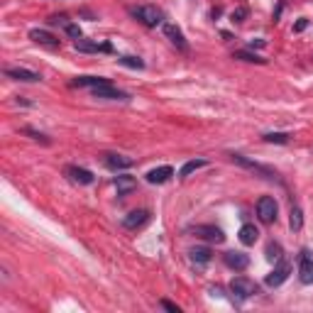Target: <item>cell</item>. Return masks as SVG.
<instances>
[{"label": "cell", "instance_id": "cell-1", "mask_svg": "<svg viewBox=\"0 0 313 313\" xmlns=\"http://www.w3.org/2000/svg\"><path fill=\"white\" fill-rule=\"evenodd\" d=\"M130 13H132V17H137L145 27L164 25V13L157 5H137V8H130Z\"/></svg>", "mask_w": 313, "mask_h": 313}, {"label": "cell", "instance_id": "cell-2", "mask_svg": "<svg viewBox=\"0 0 313 313\" xmlns=\"http://www.w3.org/2000/svg\"><path fill=\"white\" fill-rule=\"evenodd\" d=\"M230 159L235 164H240V166H245V169H250V171H255V174H259V177L269 179V181H279V177H276V171H272L269 166H264V164L259 162H252V159H247V157H242V154H230Z\"/></svg>", "mask_w": 313, "mask_h": 313}, {"label": "cell", "instance_id": "cell-3", "mask_svg": "<svg viewBox=\"0 0 313 313\" xmlns=\"http://www.w3.org/2000/svg\"><path fill=\"white\" fill-rule=\"evenodd\" d=\"M230 291L237 299H250V296H255L259 291V286L252 279H247V276H235L230 282Z\"/></svg>", "mask_w": 313, "mask_h": 313}, {"label": "cell", "instance_id": "cell-4", "mask_svg": "<svg viewBox=\"0 0 313 313\" xmlns=\"http://www.w3.org/2000/svg\"><path fill=\"white\" fill-rule=\"evenodd\" d=\"M276 213H279V205L272 196H262L257 201V216L262 223H274L276 220Z\"/></svg>", "mask_w": 313, "mask_h": 313}, {"label": "cell", "instance_id": "cell-5", "mask_svg": "<svg viewBox=\"0 0 313 313\" xmlns=\"http://www.w3.org/2000/svg\"><path fill=\"white\" fill-rule=\"evenodd\" d=\"M191 232L196 237L205 240V242H216V245L225 242V232L220 230V228H216V225H196V228H191Z\"/></svg>", "mask_w": 313, "mask_h": 313}, {"label": "cell", "instance_id": "cell-6", "mask_svg": "<svg viewBox=\"0 0 313 313\" xmlns=\"http://www.w3.org/2000/svg\"><path fill=\"white\" fill-rule=\"evenodd\" d=\"M162 29H164V34H166V40L171 42L179 52H189V42H186V37H184V32H181L179 25H174V22H164Z\"/></svg>", "mask_w": 313, "mask_h": 313}, {"label": "cell", "instance_id": "cell-7", "mask_svg": "<svg viewBox=\"0 0 313 313\" xmlns=\"http://www.w3.org/2000/svg\"><path fill=\"white\" fill-rule=\"evenodd\" d=\"M93 98H100V100H130V95L115 88L113 83H106V86H98V88H91Z\"/></svg>", "mask_w": 313, "mask_h": 313}, {"label": "cell", "instance_id": "cell-8", "mask_svg": "<svg viewBox=\"0 0 313 313\" xmlns=\"http://www.w3.org/2000/svg\"><path fill=\"white\" fill-rule=\"evenodd\" d=\"M289 274H291V264H289L286 259H279V264L267 274L264 282H267V286H282L286 279H289Z\"/></svg>", "mask_w": 313, "mask_h": 313}, {"label": "cell", "instance_id": "cell-9", "mask_svg": "<svg viewBox=\"0 0 313 313\" xmlns=\"http://www.w3.org/2000/svg\"><path fill=\"white\" fill-rule=\"evenodd\" d=\"M74 49L76 52H83V54H98V52H103V54H110L113 52V47H110L108 42H103V44H98V42H91V40H76L74 42Z\"/></svg>", "mask_w": 313, "mask_h": 313}, {"label": "cell", "instance_id": "cell-10", "mask_svg": "<svg viewBox=\"0 0 313 313\" xmlns=\"http://www.w3.org/2000/svg\"><path fill=\"white\" fill-rule=\"evenodd\" d=\"M299 279L301 284H313V257L308 250L301 252V259H299Z\"/></svg>", "mask_w": 313, "mask_h": 313}, {"label": "cell", "instance_id": "cell-11", "mask_svg": "<svg viewBox=\"0 0 313 313\" xmlns=\"http://www.w3.org/2000/svg\"><path fill=\"white\" fill-rule=\"evenodd\" d=\"M223 262H225L230 269H235V272H245L247 267H250V257H247L245 252H235V250L225 252V255H223Z\"/></svg>", "mask_w": 313, "mask_h": 313}, {"label": "cell", "instance_id": "cell-12", "mask_svg": "<svg viewBox=\"0 0 313 313\" xmlns=\"http://www.w3.org/2000/svg\"><path fill=\"white\" fill-rule=\"evenodd\" d=\"M147 220H150V211L140 208V211H132V213H127V216H125V218H123V228H127V230H137V228H142Z\"/></svg>", "mask_w": 313, "mask_h": 313}, {"label": "cell", "instance_id": "cell-13", "mask_svg": "<svg viewBox=\"0 0 313 313\" xmlns=\"http://www.w3.org/2000/svg\"><path fill=\"white\" fill-rule=\"evenodd\" d=\"M5 76L8 79H15V81H25V83H37L42 79L37 71H32V68H5Z\"/></svg>", "mask_w": 313, "mask_h": 313}, {"label": "cell", "instance_id": "cell-14", "mask_svg": "<svg viewBox=\"0 0 313 313\" xmlns=\"http://www.w3.org/2000/svg\"><path fill=\"white\" fill-rule=\"evenodd\" d=\"M29 40L42 44V47H49V49H56V47H59V40H56L54 34H49L47 29H40V27L29 29Z\"/></svg>", "mask_w": 313, "mask_h": 313}, {"label": "cell", "instance_id": "cell-15", "mask_svg": "<svg viewBox=\"0 0 313 313\" xmlns=\"http://www.w3.org/2000/svg\"><path fill=\"white\" fill-rule=\"evenodd\" d=\"M66 177L71 181H76V184H83V186H88V184H93L95 177L88 171V169H81V166H66Z\"/></svg>", "mask_w": 313, "mask_h": 313}, {"label": "cell", "instance_id": "cell-16", "mask_svg": "<svg viewBox=\"0 0 313 313\" xmlns=\"http://www.w3.org/2000/svg\"><path fill=\"white\" fill-rule=\"evenodd\" d=\"M189 259L196 269H203L205 264L211 262V250H208V247H193L189 252Z\"/></svg>", "mask_w": 313, "mask_h": 313}, {"label": "cell", "instance_id": "cell-17", "mask_svg": "<svg viewBox=\"0 0 313 313\" xmlns=\"http://www.w3.org/2000/svg\"><path fill=\"white\" fill-rule=\"evenodd\" d=\"M132 164H135V159H130V157H123V154H106V166L113 169V171L130 169Z\"/></svg>", "mask_w": 313, "mask_h": 313}, {"label": "cell", "instance_id": "cell-18", "mask_svg": "<svg viewBox=\"0 0 313 313\" xmlns=\"http://www.w3.org/2000/svg\"><path fill=\"white\" fill-rule=\"evenodd\" d=\"M115 189H118V196H127L137 189V179L127 177V174H118L115 177Z\"/></svg>", "mask_w": 313, "mask_h": 313}, {"label": "cell", "instance_id": "cell-19", "mask_svg": "<svg viewBox=\"0 0 313 313\" xmlns=\"http://www.w3.org/2000/svg\"><path fill=\"white\" fill-rule=\"evenodd\" d=\"M174 177V169L171 166H157V169H152V171H147V181L150 184H164V181H169V179Z\"/></svg>", "mask_w": 313, "mask_h": 313}, {"label": "cell", "instance_id": "cell-20", "mask_svg": "<svg viewBox=\"0 0 313 313\" xmlns=\"http://www.w3.org/2000/svg\"><path fill=\"white\" fill-rule=\"evenodd\" d=\"M106 83H110L108 79H100V76H76L74 81H71V86H79V88H98V86H106Z\"/></svg>", "mask_w": 313, "mask_h": 313}, {"label": "cell", "instance_id": "cell-21", "mask_svg": "<svg viewBox=\"0 0 313 313\" xmlns=\"http://www.w3.org/2000/svg\"><path fill=\"white\" fill-rule=\"evenodd\" d=\"M237 237H240V242H242L245 247H250V245H255V242H257L259 230L255 228V225H250V223H247V225H242V228H240Z\"/></svg>", "mask_w": 313, "mask_h": 313}, {"label": "cell", "instance_id": "cell-22", "mask_svg": "<svg viewBox=\"0 0 313 313\" xmlns=\"http://www.w3.org/2000/svg\"><path fill=\"white\" fill-rule=\"evenodd\" d=\"M203 166H208V162H205V159H191V162H186L184 166H181L179 177L186 179V177H191V174H193L196 169H203Z\"/></svg>", "mask_w": 313, "mask_h": 313}, {"label": "cell", "instance_id": "cell-23", "mask_svg": "<svg viewBox=\"0 0 313 313\" xmlns=\"http://www.w3.org/2000/svg\"><path fill=\"white\" fill-rule=\"evenodd\" d=\"M289 225H291V230L299 232L303 228V213H301L299 205H291V216H289Z\"/></svg>", "mask_w": 313, "mask_h": 313}, {"label": "cell", "instance_id": "cell-24", "mask_svg": "<svg viewBox=\"0 0 313 313\" xmlns=\"http://www.w3.org/2000/svg\"><path fill=\"white\" fill-rule=\"evenodd\" d=\"M232 59H240V61H250V64H267V59H262V56L252 54V52H245V49H240V52H235Z\"/></svg>", "mask_w": 313, "mask_h": 313}, {"label": "cell", "instance_id": "cell-25", "mask_svg": "<svg viewBox=\"0 0 313 313\" xmlns=\"http://www.w3.org/2000/svg\"><path fill=\"white\" fill-rule=\"evenodd\" d=\"M264 142H272V145H286V142H289V135H286V132H267V135H264Z\"/></svg>", "mask_w": 313, "mask_h": 313}, {"label": "cell", "instance_id": "cell-26", "mask_svg": "<svg viewBox=\"0 0 313 313\" xmlns=\"http://www.w3.org/2000/svg\"><path fill=\"white\" fill-rule=\"evenodd\" d=\"M118 61H120L123 66H130V68H145V61L137 59V56H120Z\"/></svg>", "mask_w": 313, "mask_h": 313}, {"label": "cell", "instance_id": "cell-27", "mask_svg": "<svg viewBox=\"0 0 313 313\" xmlns=\"http://www.w3.org/2000/svg\"><path fill=\"white\" fill-rule=\"evenodd\" d=\"M64 32H66V34H68V37H71L74 42L81 40V37H83V34H81V27H79L76 22H66V25H64Z\"/></svg>", "mask_w": 313, "mask_h": 313}, {"label": "cell", "instance_id": "cell-28", "mask_svg": "<svg viewBox=\"0 0 313 313\" xmlns=\"http://www.w3.org/2000/svg\"><path fill=\"white\" fill-rule=\"evenodd\" d=\"M267 259H276V262L282 259V247L276 245V242H269V245H267Z\"/></svg>", "mask_w": 313, "mask_h": 313}, {"label": "cell", "instance_id": "cell-29", "mask_svg": "<svg viewBox=\"0 0 313 313\" xmlns=\"http://www.w3.org/2000/svg\"><path fill=\"white\" fill-rule=\"evenodd\" d=\"M25 135H29L32 140H37V142H44V145H49L52 140L47 135H42V132H37V130H32V127H25Z\"/></svg>", "mask_w": 313, "mask_h": 313}, {"label": "cell", "instance_id": "cell-30", "mask_svg": "<svg viewBox=\"0 0 313 313\" xmlns=\"http://www.w3.org/2000/svg\"><path fill=\"white\" fill-rule=\"evenodd\" d=\"M247 15H250V10H247V8H235L230 17H232V22H245Z\"/></svg>", "mask_w": 313, "mask_h": 313}, {"label": "cell", "instance_id": "cell-31", "mask_svg": "<svg viewBox=\"0 0 313 313\" xmlns=\"http://www.w3.org/2000/svg\"><path fill=\"white\" fill-rule=\"evenodd\" d=\"M66 22H68L66 15H52V17H49V25H61V27H64Z\"/></svg>", "mask_w": 313, "mask_h": 313}, {"label": "cell", "instance_id": "cell-32", "mask_svg": "<svg viewBox=\"0 0 313 313\" xmlns=\"http://www.w3.org/2000/svg\"><path fill=\"white\" fill-rule=\"evenodd\" d=\"M162 308H166V311H171V313H179V311H181L177 303H171V301H166V299L162 301Z\"/></svg>", "mask_w": 313, "mask_h": 313}, {"label": "cell", "instance_id": "cell-33", "mask_svg": "<svg viewBox=\"0 0 313 313\" xmlns=\"http://www.w3.org/2000/svg\"><path fill=\"white\" fill-rule=\"evenodd\" d=\"M308 27V20H306V17H301L299 22H296V25H294V32H303V29Z\"/></svg>", "mask_w": 313, "mask_h": 313}, {"label": "cell", "instance_id": "cell-34", "mask_svg": "<svg viewBox=\"0 0 313 313\" xmlns=\"http://www.w3.org/2000/svg\"><path fill=\"white\" fill-rule=\"evenodd\" d=\"M264 44H267L264 40H250V47H257V49H262Z\"/></svg>", "mask_w": 313, "mask_h": 313}]
</instances>
